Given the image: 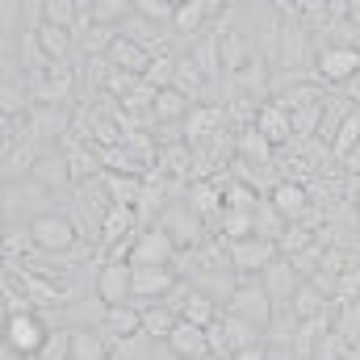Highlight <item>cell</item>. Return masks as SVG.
I'll return each instance as SVG.
<instances>
[{"mask_svg":"<svg viewBox=\"0 0 360 360\" xmlns=\"http://www.w3.org/2000/svg\"><path fill=\"white\" fill-rule=\"evenodd\" d=\"M344 172H348L352 180H360V147L352 151V155H348V160H344Z\"/></svg>","mask_w":360,"mask_h":360,"instance_id":"obj_39","label":"cell"},{"mask_svg":"<svg viewBox=\"0 0 360 360\" xmlns=\"http://www.w3.org/2000/svg\"><path fill=\"white\" fill-rule=\"evenodd\" d=\"M38 42H42V51H46V59H51V63H63V59L76 51V34H72V30H63V25H51V21L38 30Z\"/></svg>","mask_w":360,"mask_h":360,"instance_id":"obj_30","label":"cell"},{"mask_svg":"<svg viewBox=\"0 0 360 360\" xmlns=\"http://www.w3.org/2000/svg\"><path fill=\"white\" fill-rule=\"evenodd\" d=\"M276 260H281V248L272 239L252 235V239L231 243V269H235V276H264Z\"/></svg>","mask_w":360,"mask_h":360,"instance_id":"obj_6","label":"cell"},{"mask_svg":"<svg viewBox=\"0 0 360 360\" xmlns=\"http://www.w3.org/2000/svg\"><path fill=\"white\" fill-rule=\"evenodd\" d=\"M134 13L147 25H172L176 21V4L172 0H134Z\"/></svg>","mask_w":360,"mask_h":360,"instance_id":"obj_35","label":"cell"},{"mask_svg":"<svg viewBox=\"0 0 360 360\" xmlns=\"http://www.w3.org/2000/svg\"><path fill=\"white\" fill-rule=\"evenodd\" d=\"M17 21H21V0H4V4H0V34H4V42L13 38Z\"/></svg>","mask_w":360,"mask_h":360,"instance_id":"obj_37","label":"cell"},{"mask_svg":"<svg viewBox=\"0 0 360 360\" xmlns=\"http://www.w3.org/2000/svg\"><path fill=\"white\" fill-rule=\"evenodd\" d=\"M348 21L360 30V0H348Z\"/></svg>","mask_w":360,"mask_h":360,"instance_id":"obj_40","label":"cell"},{"mask_svg":"<svg viewBox=\"0 0 360 360\" xmlns=\"http://www.w3.org/2000/svg\"><path fill=\"white\" fill-rule=\"evenodd\" d=\"M51 340V327L38 319V314H17V319H4V344H13L21 356H38Z\"/></svg>","mask_w":360,"mask_h":360,"instance_id":"obj_9","label":"cell"},{"mask_svg":"<svg viewBox=\"0 0 360 360\" xmlns=\"http://www.w3.org/2000/svg\"><path fill=\"white\" fill-rule=\"evenodd\" d=\"M176 256H180V248L172 243L168 231H160V226H143V231L134 235L126 260H130L134 269H172Z\"/></svg>","mask_w":360,"mask_h":360,"instance_id":"obj_4","label":"cell"},{"mask_svg":"<svg viewBox=\"0 0 360 360\" xmlns=\"http://www.w3.org/2000/svg\"><path fill=\"white\" fill-rule=\"evenodd\" d=\"M218 13H226L222 8V0H184V4H176V25L180 34H197L210 17H218Z\"/></svg>","mask_w":360,"mask_h":360,"instance_id":"obj_25","label":"cell"},{"mask_svg":"<svg viewBox=\"0 0 360 360\" xmlns=\"http://www.w3.org/2000/svg\"><path fill=\"white\" fill-rule=\"evenodd\" d=\"M314 76L323 80V84H356L360 76V46H348V42H327V46H319V59H314Z\"/></svg>","mask_w":360,"mask_h":360,"instance_id":"obj_3","label":"cell"},{"mask_svg":"<svg viewBox=\"0 0 360 360\" xmlns=\"http://www.w3.org/2000/svg\"><path fill=\"white\" fill-rule=\"evenodd\" d=\"M231 360H269V340H264V344H252V348H243V352H235Z\"/></svg>","mask_w":360,"mask_h":360,"instance_id":"obj_38","label":"cell"},{"mask_svg":"<svg viewBox=\"0 0 360 360\" xmlns=\"http://www.w3.org/2000/svg\"><path fill=\"white\" fill-rule=\"evenodd\" d=\"M269 201L281 210V218H285V222H306V218L314 214L310 184H302V180H281V184L269 193Z\"/></svg>","mask_w":360,"mask_h":360,"instance_id":"obj_11","label":"cell"},{"mask_svg":"<svg viewBox=\"0 0 360 360\" xmlns=\"http://www.w3.org/2000/svg\"><path fill=\"white\" fill-rule=\"evenodd\" d=\"M38 248H34V235H30V226H4V260L8 264H21L25 256H34Z\"/></svg>","mask_w":360,"mask_h":360,"instance_id":"obj_33","label":"cell"},{"mask_svg":"<svg viewBox=\"0 0 360 360\" xmlns=\"http://www.w3.org/2000/svg\"><path fill=\"white\" fill-rule=\"evenodd\" d=\"M180 92H188V96H201L205 92V84H210V76L201 72V63L193 59V51H184V55H176V80H172Z\"/></svg>","mask_w":360,"mask_h":360,"instance_id":"obj_31","label":"cell"},{"mask_svg":"<svg viewBox=\"0 0 360 360\" xmlns=\"http://www.w3.org/2000/svg\"><path fill=\"white\" fill-rule=\"evenodd\" d=\"M105 59H109L117 72H130V76H147L155 55H151L147 46H139V42H130V38H122V34H117V42L109 46V55H105Z\"/></svg>","mask_w":360,"mask_h":360,"instance_id":"obj_17","label":"cell"},{"mask_svg":"<svg viewBox=\"0 0 360 360\" xmlns=\"http://www.w3.org/2000/svg\"><path fill=\"white\" fill-rule=\"evenodd\" d=\"M256 130L269 139L272 147H289L293 143V113L281 101H264L260 113H256Z\"/></svg>","mask_w":360,"mask_h":360,"instance_id":"obj_14","label":"cell"},{"mask_svg":"<svg viewBox=\"0 0 360 360\" xmlns=\"http://www.w3.org/2000/svg\"><path fill=\"white\" fill-rule=\"evenodd\" d=\"M155 226L172 235V243H176L180 252H193V248H201V243H205V222L188 210V201H172V205L160 214V222H155Z\"/></svg>","mask_w":360,"mask_h":360,"instance_id":"obj_7","label":"cell"},{"mask_svg":"<svg viewBox=\"0 0 360 360\" xmlns=\"http://www.w3.org/2000/svg\"><path fill=\"white\" fill-rule=\"evenodd\" d=\"M226 314H235V319L269 331L272 323H276V302H272L264 276H239L235 281V293L226 297Z\"/></svg>","mask_w":360,"mask_h":360,"instance_id":"obj_1","label":"cell"},{"mask_svg":"<svg viewBox=\"0 0 360 360\" xmlns=\"http://www.w3.org/2000/svg\"><path fill=\"white\" fill-rule=\"evenodd\" d=\"M176 327H180V314L172 306H147V310H143V335H147V340L168 344Z\"/></svg>","mask_w":360,"mask_h":360,"instance_id":"obj_27","label":"cell"},{"mask_svg":"<svg viewBox=\"0 0 360 360\" xmlns=\"http://www.w3.org/2000/svg\"><path fill=\"white\" fill-rule=\"evenodd\" d=\"M38 356L42 360H72V327H55L51 340H46V348Z\"/></svg>","mask_w":360,"mask_h":360,"instance_id":"obj_36","label":"cell"},{"mask_svg":"<svg viewBox=\"0 0 360 360\" xmlns=\"http://www.w3.org/2000/svg\"><path fill=\"white\" fill-rule=\"evenodd\" d=\"M289 314H293V323L323 319V314H331V297H327L314 281H302V289H297V293H293V302H289Z\"/></svg>","mask_w":360,"mask_h":360,"instance_id":"obj_21","label":"cell"},{"mask_svg":"<svg viewBox=\"0 0 360 360\" xmlns=\"http://www.w3.org/2000/svg\"><path fill=\"white\" fill-rule=\"evenodd\" d=\"M201 360H218V356H214V352H210V356H201Z\"/></svg>","mask_w":360,"mask_h":360,"instance_id":"obj_42","label":"cell"},{"mask_svg":"<svg viewBox=\"0 0 360 360\" xmlns=\"http://www.w3.org/2000/svg\"><path fill=\"white\" fill-rule=\"evenodd\" d=\"M89 17L96 25L122 30V25L134 17V0H89Z\"/></svg>","mask_w":360,"mask_h":360,"instance_id":"obj_29","label":"cell"},{"mask_svg":"<svg viewBox=\"0 0 360 360\" xmlns=\"http://www.w3.org/2000/svg\"><path fill=\"white\" fill-rule=\"evenodd\" d=\"M218 314H222V306H218L210 293H201V289L193 285V293L184 297L180 319H184V323H193V327H210V323H218Z\"/></svg>","mask_w":360,"mask_h":360,"instance_id":"obj_28","label":"cell"},{"mask_svg":"<svg viewBox=\"0 0 360 360\" xmlns=\"http://www.w3.org/2000/svg\"><path fill=\"white\" fill-rule=\"evenodd\" d=\"M235 160H243L248 168H264V172H269V164H276V147H272L256 126H248V130H239V139H235Z\"/></svg>","mask_w":360,"mask_h":360,"instance_id":"obj_16","label":"cell"},{"mask_svg":"<svg viewBox=\"0 0 360 360\" xmlns=\"http://www.w3.org/2000/svg\"><path fill=\"white\" fill-rule=\"evenodd\" d=\"M92 289H96V302H105V306H130L134 302V264L130 260H101Z\"/></svg>","mask_w":360,"mask_h":360,"instance_id":"obj_5","label":"cell"},{"mask_svg":"<svg viewBox=\"0 0 360 360\" xmlns=\"http://www.w3.org/2000/svg\"><path fill=\"white\" fill-rule=\"evenodd\" d=\"M34 180L46 188V193H63L72 180V164H68V151H42L38 164H34Z\"/></svg>","mask_w":360,"mask_h":360,"instance_id":"obj_15","label":"cell"},{"mask_svg":"<svg viewBox=\"0 0 360 360\" xmlns=\"http://www.w3.org/2000/svg\"><path fill=\"white\" fill-rule=\"evenodd\" d=\"M21 360H42V356H21Z\"/></svg>","mask_w":360,"mask_h":360,"instance_id":"obj_43","label":"cell"},{"mask_svg":"<svg viewBox=\"0 0 360 360\" xmlns=\"http://www.w3.org/2000/svg\"><path fill=\"white\" fill-rule=\"evenodd\" d=\"M180 285L176 269H134V297L151 302V297H168Z\"/></svg>","mask_w":360,"mask_h":360,"instance_id":"obj_23","label":"cell"},{"mask_svg":"<svg viewBox=\"0 0 360 360\" xmlns=\"http://www.w3.org/2000/svg\"><path fill=\"white\" fill-rule=\"evenodd\" d=\"M252 344H264V331L222 310V356L231 360L235 352H243V348H252Z\"/></svg>","mask_w":360,"mask_h":360,"instance_id":"obj_22","label":"cell"},{"mask_svg":"<svg viewBox=\"0 0 360 360\" xmlns=\"http://www.w3.org/2000/svg\"><path fill=\"white\" fill-rule=\"evenodd\" d=\"M155 168L164 172L168 180H197V151H193V143H184V139H172V143H164L160 147V160H155Z\"/></svg>","mask_w":360,"mask_h":360,"instance_id":"obj_13","label":"cell"},{"mask_svg":"<svg viewBox=\"0 0 360 360\" xmlns=\"http://www.w3.org/2000/svg\"><path fill=\"white\" fill-rule=\"evenodd\" d=\"M184 201H188V210H193L201 222H214V218L226 214V193H222V184H214L210 176L205 180H188Z\"/></svg>","mask_w":360,"mask_h":360,"instance_id":"obj_12","label":"cell"},{"mask_svg":"<svg viewBox=\"0 0 360 360\" xmlns=\"http://www.w3.org/2000/svg\"><path fill=\"white\" fill-rule=\"evenodd\" d=\"M30 235H34V248H38V256H46V260H55V256H72L76 252V222L68 218V214H38V218H30Z\"/></svg>","mask_w":360,"mask_h":360,"instance_id":"obj_2","label":"cell"},{"mask_svg":"<svg viewBox=\"0 0 360 360\" xmlns=\"http://www.w3.org/2000/svg\"><path fill=\"white\" fill-rule=\"evenodd\" d=\"M352 205H356V214H360V180H356V193H352Z\"/></svg>","mask_w":360,"mask_h":360,"instance_id":"obj_41","label":"cell"},{"mask_svg":"<svg viewBox=\"0 0 360 360\" xmlns=\"http://www.w3.org/2000/svg\"><path fill=\"white\" fill-rule=\"evenodd\" d=\"M105 340H134L143 335V310L139 306H105V323H101Z\"/></svg>","mask_w":360,"mask_h":360,"instance_id":"obj_18","label":"cell"},{"mask_svg":"<svg viewBox=\"0 0 360 360\" xmlns=\"http://www.w3.org/2000/svg\"><path fill=\"white\" fill-rule=\"evenodd\" d=\"M164 348L176 360H201V356H210V335H205V327H193V323L180 319V327L172 331V340Z\"/></svg>","mask_w":360,"mask_h":360,"instance_id":"obj_20","label":"cell"},{"mask_svg":"<svg viewBox=\"0 0 360 360\" xmlns=\"http://www.w3.org/2000/svg\"><path fill=\"white\" fill-rule=\"evenodd\" d=\"M72 360H113L101 327H72Z\"/></svg>","mask_w":360,"mask_h":360,"instance_id":"obj_24","label":"cell"},{"mask_svg":"<svg viewBox=\"0 0 360 360\" xmlns=\"http://www.w3.org/2000/svg\"><path fill=\"white\" fill-rule=\"evenodd\" d=\"M226 122H231V113H226V105H193V113L184 117V126H180V134H184V143H193V147H201V143H210L214 134H222L226 130Z\"/></svg>","mask_w":360,"mask_h":360,"instance_id":"obj_10","label":"cell"},{"mask_svg":"<svg viewBox=\"0 0 360 360\" xmlns=\"http://www.w3.org/2000/svg\"><path fill=\"white\" fill-rule=\"evenodd\" d=\"M285 226H289V222L281 218V210H276V205H272L269 197H264V201L256 205V235H260V239H272V243H276V239L285 235Z\"/></svg>","mask_w":360,"mask_h":360,"instance_id":"obj_34","label":"cell"},{"mask_svg":"<svg viewBox=\"0 0 360 360\" xmlns=\"http://www.w3.org/2000/svg\"><path fill=\"white\" fill-rule=\"evenodd\" d=\"M356 239H360V235H356Z\"/></svg>","mask_w":360,"mask_h":360,"instance_id":"obj_44","label":"cell"},{"mask_svg":"<svg viewBox=\"0 0 360 360\" xmlns=\"http://www.w3.org/2000/svg\"><path fill=\"white\" fill-rule=\"evenodd\" d=\"M356 147H360V109H352V113L344 117V126L335 130V139H331V147H327V151H331V160H335V164H344Z\"/></svg>","mask_w":360,"mask_h":360,"instance_id":"obj_32","label":"cell"},{"mask_svg":"<svg viewBox=\"0 0 360 360\" xmlns=\"http://www.w3.org/2000/svg\"><path fill=\"white\" fill-rule=\"evenodd\" d=\"M226 21H231V8L222 13V25L214 30V38H218V63H222V76H231V80H235V76L252 63L256 46L248 42V34H243V30H231Z\"/></svg>","mask_w":360,"mask_h":360,"instance_id":"obj_8","label":"cell"},{"mask_svg":"<svg viewBox=\"0 0 360 360\" xmlns=\"http://www.w3.org/2000/svg\"><path fill=\"white\" fill-rule=\"evenodd\" d=\"M264 285H269V293H272V302H276V306H289V302H293V293L302 289V276H297V269H293L289 260H276V264L264 272Z\"/></svg>","mask_w":360,"mask_h":360,"instance_id":"obj_26","label":"cell"},{"mask_svg":"<svg viewBox=\"0 0 360 360\" xmlns=\"http://www.w3.org/2000/svg\"><path fill=\"white\" fill-rule=\"evenodd\" d=\"M193 113V96L188 92H180L176 84H168V89L155 92V105H151V117L160 122V126H184V117Z\"/></svg>","mask_w":360,"mask_h":360,"instance_id":"obj_19","label":"cell"}]
</instances>
